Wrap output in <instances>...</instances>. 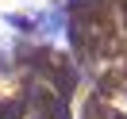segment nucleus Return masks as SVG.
Returning <instances> with one entry per match:
<instances>
[{
    "label": "nucleus",
    "mask_w": 127,
    "mask_h": 119,
    "mask_svg": "<svg viewBox=\"0 0 127 119\" xmlns=\"http://www.w3.org/2000/svg\"><path fill=\"white\" fill-rule=\"evenodd\" d=\"M19 115H23V104H16V100L0 104V119H19Z\"/></svg>",
    "instance_id": "f257e3e1"
}]
</instances>
